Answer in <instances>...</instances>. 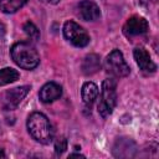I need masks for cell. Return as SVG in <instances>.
I'll return each instance as SVG.
<instances>
[{
	"label": "cell",
	"instance_id": "obj_1",
	"mask_svg": "<svg viewBox=\"0 0 159 159\" xmlns=\"http://www.w3.org/2000/svg\"><path fill=\"white\" fill-rule=\"evenodd\" d=\"M30 135L41 144H48L53 139V128L48 118L41 112H32L26 122Z\"/></svg>",
	"mask_w": 159,
	"mask_h": 159
},
{
	"label": "cell",
	"instance_id": "obj_2",
	"mask_svg": "<svg viewBox=\"0 0 159 159\" xmlns=\"http://www.w3.org/2000/svg\"><path fill=\"white\" fill-rule=\"evenodd\" d=\"M12 61L24 70H34L40 63V55L36 47L27 41H20L12 45L10 50Z\"/></svg>",
	"mask_w": 159,
	"mask_h": 159
},
{
	"label": "cell",
	"instance_id": "obj_3",
	"mask_svg": "<svg viewBox=\"0 0 159 159\" xmlns=\"http://www.w3.org/2000/svg\"><path fill=\"white\" fill-rule=\"evenodd\" d=\"M116 104H117V82L114 78H107L102 83L101 97L97 104L98 113L103 118H107L108 116L112 114Z\"/></svg>",
	"mask_w": 159,
	"mask_h": 159
},
{
	"label": "cell",
	"instance_id": "obj_4",
	"mask_svg": "<svg viewBox=\"0 0 159 159\" xmlns=\"http://www.w3.org/2000/svg\"><path fill=\"white\" fill-rule=\"evenodd\" d=\"M103 66H104L106 72L116 78L127 77L130 73V68H129L128 63L125 62L123 53L117 48L113 50L112 52H109V55L104 60Z\"/></svg>",
	"mask_w": 159,
	"mask_h": 159
},
{
	"label": "cell",
	"instance_id": "obj_5",
	"mask_svg": "<svg viewBox=\"0 0 159 159\" xmlns=\"http://www.w3.org/2000/svg\"><path fill=\"white\" fill-rule=\"evenodd\" d=\"M62 31H63L65 39L75 47H80V48L86 47L91 41L88 32L81 25H78L77 22H75L72 20H68L63 24Z\"/></svg>",
	"mask_w": 159,
	"mask_h": 159
},
{
	"label": "cell",
	"instance_id": "obj_6",
	"mask_svg": "<svg viewBox=\"0 0 159 159\" xmlns=\"http://www.w3.org/2000/svg\"><path fill=\"white\" fill-rule=\"evenodd\" d=\"M30 91V86H20L5 91L0 96V106L4 111H12L15 109L21 101L27 96Z\"/></svg>",
	"mask_w": 159,
	"mask_h": 159
},
{
	"label": "cell",
	"instance_id": "obj_7",
	"mask_svg": "<svg viewBox=\"0 0 159 159\" xmlns=\"http://www.w3.org/2000/svg\"><path fill=\"white\" fill-rule=\"evenodd\" d=\"M149 30V24L148 21L139 16V15H133L130 16L124 26H123V32L127 37H133V36H139V35H144L147 34Z\"/></svg>",
	"mask_w": 159,
	"mask_h": 159
},
{
	"label": "cell",
	"instance_id": "obj_8",
	"mask_svg": "<svg viewBox=\"0 0 159 159\" xmlns=\"http://www.w3.org/2000/svg\"><path fill=\"white\" fill-rule=\"evenodd\" d=\"M77 12L84 21H96L101 16L99 6L92 0H81L77 5Z\"/></svg>",
	"mask_w": 159,
	"mask_h": 159
},
{
	"label": "cell",
	"instance_id": "obj_9",
	"mask_svg": "<svg viewBox=\"0 0 159 159\" xmlns=\"http://www.w3.org/2000/svg\"><path fill=\"white\" fill-rule=\"evenodd\" d=\"M133 56H134V60H135L137 65L139 66V68H140L143 72L154 73V72L157 71V65L152 61V57H150L149 52H148L145 48H143V47H137V48H134Z\"/></svg>",
	"mask_w": 159,
	"mask_h": 159
},
{
	"label": "cell",
	"instance_id": "obj_10",
	"mask_svg": "<svg viewBox=\"0 0 159 159\" xmlns=\"http://www.w3.org/2000/svg\"><path fill=\"white\" fill-rule=\"evenodd\" d=\"M61 96H62V87L56 82L45 83L39 92V98L43 103H51L58 99Z\"/></svg>",
	"mask_w": 159,
	"mask_h": 159
},
{
	"label": "cell",
	"instance_id": "obj_11",
	"mask_svg": "<svg viewBox=\"0 0 159 159\" xmlns=\"http://www.w3.org/2000/svg\"><path fill=\"white\" fill-rule=\"evenodd\" d=\"M135 150V144L133 140L128 138H118L114 147H113V154L114 157H132Z\"/></svg>",
	"mask_w": 159,
	"mask_h": 159
},
{
	"label": "cell",
	"instance_id": "obj_12",
	"mask_svg": "<svg viewBox=\"0 0 159 159\" xmlns=\"http://www.w3.org/2000/svg\"><path fill=\"white\" fill-rule=\"evenodd\" d=\"M98 87L96 83L93 82H84L82 88H81V97H82V101L83 103L91 109V106L93 104V102L97 99L98 97Z\"/></svg>",
	"mask_w": 159,
	"mask_h": 159
},
{
	"label": "cell",
	"instance_id": "obj_13",
	"mask_svg": "<svg viewBox=\"0 0 159 159\" xmlns=\"http://www.w3.org/2000/svg\"><path fill=\"white\" fill-rule=\"evenodd\" d=\"M82 72L86 76L94 75L101 68V57L97 53H89L83 58L82 62Z\"/></svg>",
	"mask_w": 159,
	"mask_h": 159
},
{
	"label": "cell",
	"instance_id": "obj_14",
	"mask_svg": "<svg viewBox=\"0 0 159 159\" xmlns=\"http://www.w3.org/2000/svg\"><path fill=\"white\" fill-rule=\"evenodd\" d=\"M27 1L29 0H0V11L4 14H14Z\"/></svg>",
	"mask_w": 159,
	"mask_h": 159
},
{
	"label": "cell",
	"instance_id": "obj_15",
	"mask_svg": "<svg viewBox=\"0 0 159 159\" xmlns=\"http://www.w3.org/2000/svg\"><path fill=\"white\" fill-rule=\"evenodd\" d=\"M20 77V73L17 70L11 67H5L0 70V86L10 84L15 81H17Z\"/></svg>",
	"mask_w": 159,
	"mask_h": 159
},
{
	"label": "cell",
	"instance_id": "obj_16",
	"mask_svg": "<svg viewBox=\"0 0 159 159\" xmlns=\"http://www.w3.org/2000/svg\"><path fill=\"white\" fill-rule=\"evenodd\" d=\"M22 30H24V32L27 35V37H29L31 41H34V42L40 39V31H39V29L36 27V25H35L34 22H31V21L25 22L24 26H22Z\"/></svg>",
	"mask_w": 159,
	"mask_h": 159
},
{
	"label": "cell",
	"instance_id": "obj_17",
	"mask_svg": "<svg viewBox=\"0 0 159 159\" xmlns=\"http://www.w3.org/2000/svg\"><path fill=\"white\" fill-rule=\"evenodd\" d=\"M67 149V139L65 137H58L55 140V152L56 154H62Z\"/></svg>",
	"mask_w": 159,
	"mask_h": 159
},
{
	"label": "cell",
	"instance_id": "obj_18",
	"mask_svg": "<svg viewBox=\"0 0 159 159\" xmlns=\"http://www.w3.org/2000/svg\"><path fill=\"white\" fill-rule=\"evenodd\" d=\"M140 1V4L143 5V6H145V7H149L152 4H155L157 2V0H139Z\"/></svg>",
	"mask_w": 159,
	"mask_h": 159
},
{
	"label": "cell",
	"instance_id": "obj_19",
	"mask_svg": "<svg viewBox=\"0 0 159 159\" xmlns=\"http://www.w3.org/2000/svg\"><path fill=\"white\" fill-rule=\"evenodd\" d=\"M41 2H45V4H50V5H56L60 2V0H40Z\"/></svg>",
	"mask_w": 159,
	"mask_h": 159
},
{
	"label": "cell",
	"instance_id": "obj_20",
	"mask_svg": "<svg viewBox=\"0 0 159 159\" xmlns=\"http://www.w3.org/2000/svg\"><path fill=\"white\" fill-rule=\"evenodd\" d=\"M5 35V26L2 22H0V39H2Z\"/></svg>",
	"mask_w": 159,
	"mask_h": 159
},
{
	"label": "cell",
	"instance_id": "obj_21",
	"mask_svg": "<svg viewBox=\"0 0 159 159\" xmlns=\"http://www.w3.org/2000/svg\"><path fill=\"white\" fill-rule=\"evenodd\" d=\"M70 157H84V155H82V154H76V153H72V154H70Z\"/></svg>",
	"mask_w": 159,
	"mask_h": 159
},
{
	"label": "cell",
	"instance_id": "obj_22",
	"mask_svg": "<svg viewBox=\"0 0 159 159\" xmlns=\"http://www.w3.org/2000/svg\"><path fill=\"white\" fill-rule=\"evenodd\" d=\"M0 157H1V158H4V157H5V153H4L2 150H0Z\"/></svg>",
	"mask_w": 159,
	"mask_h": 159
}]
</instances>
